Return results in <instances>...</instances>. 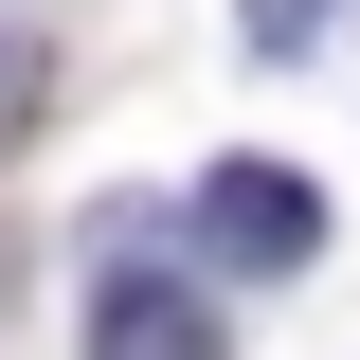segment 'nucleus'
<instances>
[{
	"instance_id": "nucleus-1",
	"label": "nucleus",
	"mask_w": 360,
	"mask_h": 360,
	"mask_svg": "<svg viewBox=\"0 0 360 360\" xmlns=\"http://www.w3.org/2000/svg\"><path fill=\"white\" fill-rule=\"evenodd\" d=\"M180 217H198L217 270H307V252H324V180H307V162H217Z\"/></svg>"
},
{
	"instance_id": "nucleus-2",
	"label": "nucleus",
	"mask_w": 360,
	"mask_h": 360,
	"mask_svg": "<svg viewBox=\"0 0 360 360\" xmlns=\"http://www.w3.org/2000/svg\"><path fill=\"white\" fill-rule=\"evenodd\" d=\"M90 360H217V307H198L180 270L108 252V288H90Z\"/></svg>"
},
{
	"instance_id": "nucleus-3",
	"label": "nucleus",
	"mask_w": 360,
	"mask_h": 360,
	"mask_svg": "<svg viewBox=\"0 0 360 360\" xmlns=\"http://www.w3.org/2000/svg\"><path fill=\"white\" fill-rule=\"evenodd\" d=\"M37 108H54V54L18 37V18H0V162H18V144H37Z\"/></svg>"
},
{
	"instance_id": "nucleus-4",
	"label": "nucleus",
	"mask_w": 360,
	"mask_h": 360,
	"mask_svg": "<svg viewBox=\"0 0 360 360\" xmlns=\"http://www.w3.org/2000/svg\"><path fill=\"white\" fill-rule=\"evenodd\" d=\"M324 18H342V0H234V37H252V54H307Z\"/></svg>"
}]
</instances>
